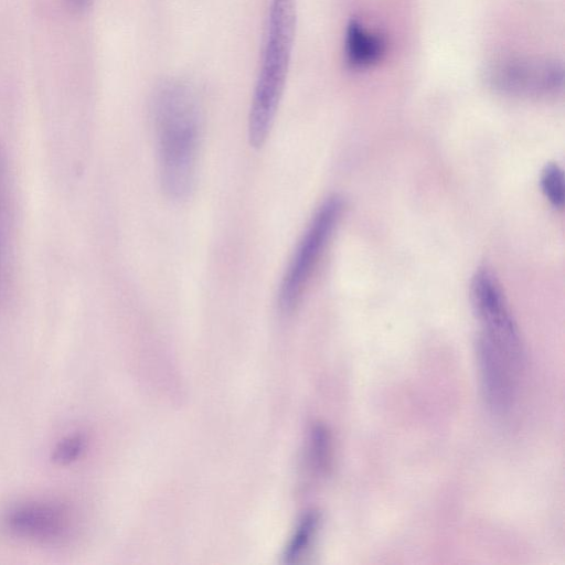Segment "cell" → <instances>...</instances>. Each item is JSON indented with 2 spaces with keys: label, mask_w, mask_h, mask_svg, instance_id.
<instances>
[{
  "label": "cell",
  "mask_w": 565,
  "mask_h": 565,
  "mask_svg": "<svg viewBox=\"0 0 565 565\" xmlns=\"http://www.w3.org/2000/svg\"><path fill=\"white\" fill-rule=\"evenodd\" d=\"M160 183L172 200L186 199L195 183L201 114L192 89L183 82L161 83L152 98Z\"/></svg>",
  "instance_id": "6da1fadb"
},
{
  "label": "cell",
  "mask_w": 565,
  "mask_h": 565,
  "mask_svg": "<svg viewBox=\"0 0 565 565\" xmlns=\"http://www.w3.org/2000/svg\"><path fill=\"white\" fill-rule=\"evenodd\" d=\"M295 26V0H271L248 117V140L254 148H260L270 132L289 68Z\"/></svg>",
  "instance_id": "7a4b0ae2"
},
{
  "label": "cell",
  "mask_w": 565,
  "mask_h": 565,
  "mask_svg": "<svg viewBox=\"0 0 565 565\" xmlns=\"http://www.w3.org/2000/svg\"><path fill=\"white\" fill-rule=\"evenodd\" d=\"M343 205L338 196L328 198L309 222L282 276L278 303L282 311L296 308L341 218Z\"/></svg>",
  "instance_id": "3957f363"
},
{
  "label": "cell",
  "mask_w": 565,
  "mask_h": 565,
  "mask_svg": "<svg viewBox=\"0 0 565 565\" xmlns=\"http://www.w3.org/2000/svg\"><path fill=\"white\" fill-rule=\"evenodd\" d=\"M470 295L473 310L481 324L480 337L523 363L524 351L518 326L500 282L491 270L480 268L476 271L471 280Z\"/></svg>",
  "instance_id": "277c9868"
},
{
  "label": "cell",
  "mask_w": 565,
  "mask_h": 565,
  "mask_svg": "<svg viewBox=\"0 0 565 565\" xmlns=\"http://www.w3.org/2000/svg\"><path fill=\"white\" fill-rule=\"evenodd\" d=\"M6 529L14 536L39 543L64 539L71 529L67 510L54 502H29L12 509L4 520Z\"/></svg>",
  "instance_id": "5b68a950"
},
{
  "label": "cell",
  "mask_w": 565,
  "mask_h": 565,
  "mask_svg": "<svg viewBox=\"0 0 565 565\" xmlns=\"http://www.w3.org/2000/svg\"><path fill=\"white\" fill-rule=\"evenodd\" d=\"M478 359L482 387L489 406L495 413H505L515 398L518 376L523 364L479 337Z\"/></svg>",
  "instance_id": "8992f818"
},
{
  "label": "cell",
  "mask_w": 565,
  "mask_h": 565,
  "mask_svg": "<svg viewBox=\"0 0 565 565\" xmlns=\"http://www.w3.org/2000/svg\"><path fill=\"white\" fill-rule=\"evenodd\" d=\"M495 82L510 93L547 95L562 86L563 72L557 64L512 63L500 70Z\"/></svg>",
  "instance_id": "52a82bcc"
},
{
  "label": "cell",
  "mask_w": 565,
  "mask_h": 565,
  "mask_svg": "<svg viewBox=\"0 0 565 565\" xmlns=\"http://www.w3.org/2000/svg\"><path fill=\"white\" fill-rule=\"evenodd\" d=\"M384 52L381 38L364 30L356 21H351L345 35V56L353 68H365L375 64Z\"/></svg>",
  "instance_id": "ba28073f"
},
{
  "label": "cell",
  "mask_w": 565,
  "mask_h": 565,
  "mask_svg": "<svg viewBox=\"0 0 565 565\" xmlns=\"http://www.w3.org/2000/svg\"><path fill=\"white\" fill-rule=\"evenodd\" d=\"M7 181V163L0 149V299L3 297L7 286L10 254V221Z\"/></svg>",
  "instance_id": "9c48e42d"
},
{
  "label": "cell",
  "mask_w": 565,
  "mask_h": 565,
  "mask_svg": "<svg viewBox=\"0 0 565 565\" xmlns=\"http://www.w3.org/2000/svg\"><path fill=\"white\" fill-rule=\"evenodd\" d=\"M318 525V513L308 512L302 516L286 547L284 555L286 562H294L306 552L316 535Z\"/></svg>",
  "instance_id": "30bf717a"
},
{
  "label": "cell",
  "mask_w": 565,
  "mask_h": 565,
  "mask_svg": "<svg viewBox=\"0 0 565 565\" xmlns=\"http://www.w3.org/2000/svg\"><path fill=\"white\" fill-rule=\"evenodd\" d=\"M541 189L554 207H563L565 200L564 172L556 163H548L541 173Z\"/></svg>",
  "instance_id": "8fae6325"
},
{
  "label": "cell",
  "mask_w": 565,
  "mask_h": 565,
  "mask_svg": "<svg viewBox=\"0 0 565 565\" xmlns=\"http://www.w3.org/2000/svg\"><path fill=\"white\" fill-rule=\"evenodd\" d=\"M86 448V438L82 434H73L61 439L53 448L51 459L55 465L67 466L75 462Z\"/></svg>",
  "instance_id": "7c38bea8"
},
{
  "label": "cell",
  "mask_w": 565,
  "mask_h": 565,
  "mask_svg": "<svg viewBox=\"0 0 565 565\" xmlns=\"http://www.w3.org/2000/svg\"><path fill=\"white\" fill-rule=\"evenodd\" d=\"M330 455V438L323 426H316L311 434V459L318 469H324Z\"/></svg>",
  "instance_id": "4fadbf2b"
},
{
  "label": "cell",
  "mask_w": 565,
  "mask_h": 565,
  "mask_svg": "<svg viewBox=\"0 0 565 565\" xmlns=\"http://www.w3.org/2000/svg\"><path fill=\"white\" fill-rule=\"evenodd\" d=\"M90 1L92 0H66V2L72 9L79 11L86 9L89 6Z\"/></svg>",
  "instance_id": "5bb4252c"
}]
</instances>
